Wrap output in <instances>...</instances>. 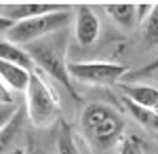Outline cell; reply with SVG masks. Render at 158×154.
<instances>
[{"label":"cell","instance_id":"obj_9","mask_svg":"<svg viewBox=\"0 0 158 154\" xmlns=\"http://www.w3.org/2000/svg\"><path fill=\"white\" fill-rule=\"evenodd\" d=\"M30 76H32V72L21 68V66L0 61V80L4 83V87H6L11 93L13 91L25 93V89H27V84H30Z\"/></svg>","mask_w":158,"mask_h":154},{"label":"cell","instance_id":"obj_20","mask_svg":"<svg viewBox=\"0 0 158 154\" xmlns=\"http://www.w3.org/2000/svg\"><path fill=\"white\" fill-rule=\"evenodd\" d=\"M154 70H158V57L154 61H152V63H148L146 68H141V70L137 72V74H135V76H137V78H139V76H148V74H152V72Z\"/></svg>","mask_w":158,"mask_h":154},{"label":"cell","instance_id":"obj_19","mask_svg":"<svg viewBox=\"0 0 158 154\" xmlns=\"http://www.w3.org/2000/svg\"><path fill=\"white\" fill-rule=\"evenodd\" d=\"M152 6H154V4H137V21H139V24H143V21L148 19Z\"/></svg>","mask_w":158,"mask_h":154},{"label":"cell","instance_id":"obj_1","mask_svg":"<svg viewBox=\"0 0 158 154\" xmlns=\"http://www.w3.org/2000/svg\"><path fill=\"white\" fill-rule=\"evenodd\" d=\"M80 131L95 150L108 152L124 139V120L108 104H86L80 114Z\"/></svg>","mask_w":158,"mask_h":154},{"label":"cell","instance_id":"obj_15","mask_svg":"<svg viewBox=\"0 0 158 154\" xmlns=\"http://www.w3.org/2000/svg\"><path fill=\"white\" fill-rule=\"evenodd\" d=\"M124 104H127V108H129V112L133 114V118L137 120L141 127H146V129H150V131H158V116L150 114V112L141 110V108H137L135 104H131L129 99H124Z\"/></svg>","mask_w":158,"mask_h":154},{"label":"cell","instance_id":"obj_21","mask_svg":"<svg viewBox=\"0 0 158 154\" xmlns=\"http://www.w3.org/2000/svg\"><path fill=\"white\" fill-rule=\"evenodd\" d=\"M11 28H13V24L9 21V19H4V17L0 15V32H4V34H6V32H9Z\"/></svg>","mask_w":158,"mask_h":154},{"label":"cell","instance_id":"obj_14","mask_svg":"<svg viewBox=\"0 0 158 154\" xmlns=\"http://www.w3.org/2000/svg\"><path fill=\"white\" fill-rule=\"evenodd\" d=\"M19 129H21V114L15 112V116L9 120V125L0 131V154H4L11 148V143H13V139L17 137Z\"/></svg>","mask_w":158,"mask_h":154},{"label":"cell","instance_id":"obj_16","mask_svg":"<svg viewBox=\"0 0 158 154\" xmlns=\"http://www.w3.org/2000/svg\"><path fill=\"white\" fill-rule=\"evenodd\" d=\"M118 148H120V154H146L143 148H141V143L137 142L135 137H124Z\"/></svg>","mask_w":158,"mask_h":154},{"label":"cell","instance_id":"obj_18","mask_svg":"<svg viewBox=\"0 0 158 154\" xmlns=\"http://www.w3.org/2000/svg\"><path fill=\"white\" fill-rule=\"evenodd\" d=\"M0 106H15V99H13V93L4 87V83L0 80Z\"/></svg>","mask_w":158,"mask_h":154},{"label":"cell","instance_id":"obj_10","mask_svg":"<svg viewBox=\"0 0 158 154\" xmlns=\"http://www.w3.org/2000/svg\"><path fill=\"white\" fill-rule=\"evenodd\" d=\"M106 11L122 30H133L137 25V4L133 2H110Z\"/></svg>","mask_w":158,"mask_h":154},{"label":"cell","instance_id":"obj_13","mask_svg":"<svg viewBox=\"0 0 158 154\" xmlns=\"http://www.w3.org/2000/svg\"><path fill=\"white\" fill-rule=\"evenodd\" d=\"M143 45L146 47H158V4L152 6V11L143 21Z\"/></svg>","mask_w":158,"mask_h":154},{"label":"cell","instance_id":"obj_4","mask_svg":"<svg viewBox=\"0 0 158 154\" xmlns=\"http://www.w3.org/2000/svg\"><path fill=\"white\" fill-rule=\"evenodd\" d=\"M70 24H72V6H65L61 11L47 13V15H40L34 19H27V21L13 24V28L6 32V40L19 45V47H25V45L34 42L38 38L68 30Z\"/></svg>","mask_w":158,"mask_h":154},{"label":"cell","instance_id":"obj_3","mask_svg":"<svg viewBox=\"0 0 158 154\" xmlns=\"http://www.w3.org/2000/svg\"><path fill=\"white\" fill-rule=\"evenodd\" d=\"M25 108L27 118L36 129H49L59 122V99L38 72H32L30 76V84L25 89Z\"/></svg>","mask_w":158,"mask_h":154},{"label":"cell","instance_id":"obj_5","mask_svg":"<svg viewBox=\"0 0 158 154\" xmlns=\"http://www.w3.org/2000/svg\"><path fill=\"white\" fill-rule=\"evenodd\" d=\"M127 72H129V66L116 63V61H72V63H68L70 78H76L85 84H95V87L116 84Z\"/></svg>","mask_w":158,"mask_h":154},{"label":"cell","instance_id":"obj_6","mask_svg":"<svg viewBox=\"0 0 158 154\" xmlns=\"http://www.w3.org/2000/svg\"><path fill=\"white\" fill-rule=\"evenodd\" d=\"M68 4H55V2H11V4H2V17L9 19L11 24L27 21L47 13H55L65 9Z\"/></svg>","mask_w":158,"mask_h":154},{"label":"cell","instance_id":"obj_17","mask_svg":"<svg viewBox=\"0 0 158 154\" xmlns=\"http://www.w3.org/2000/svg\"><path fill=\"white\" fill-rule=\"evenodd\" d=\"M15 112H17L15 106H0V131L9 125V120L15 116Z\"/></svg>","mask_w":158,"mask_h":154},{"label":"cell","instance_id":"obj_2","mask_svg":"<svg viewBox=\"0 0 158 154\" xmlns=\"http://www.w3.org/2000/svg\"><path fill=\"white\" fill-rule=\"evenodd\" d=\"M68 45H70V30H61L51 36L38 38L34 42L25 45L23 49L34 66L44 70L53 80H57L63 89H68L72 95H76L74 83L68 74V61H65Z\"/></svg>","mask_w":158,"mask_h":154},{"label":"cell","instance_id":"obj_11","mask_svg":"<svg viewBox=\"0 0 158 154\" xmlns=\"http://www.w3.org/2000/svg\"><path fill=\"white\" fill-rule=\"evenodd\" d=\"M0 61L21 66V68H25V70H30V72L34 68V63L30 59V55L25 53V49L19 47V45H15V42H9L6 38L0 40Z\"/></svg>","mask_w":158,"mask_h":154},{"label":"cell","instance_id":"obj_8","mask_svg":"<svg viewBox=\"0 0 158 154\" xmlns=\"http://www.w3.org/2000/svg\"><path fill=\"white\" fill-rule=\"evenodd\" d=\"M120 91L124 93V99L158 116V87L143 83H120Z\"/></svg>","mask_w":158,"mask_h":154},{"label":"cell","instance_id":"obj_7","mask_svg":"<svg viewBox=\"0 0 158 154\" xmlns=\"http://www.w3.org/2000/svg\"><path fill=\"white\" fill-rule=\"evenodd\" d=\"M101 32V24H99L97 15L93 13V9H89L86 4L76 6L74 13V38L80 47H91L99 38Z\"/></svg>","mask_w":158,"mask_h":154},{"label":"cell","instance_id":"obj_12","mask_svg":"<svg viewBox=\"0 0 158 154\" xmlns=\"http://www.w3.org/2000/svg\"><path fill=\"white\" fill-rule=\"evenodd\" d=\"M57 125H59V133H57V154H80L70 127H68L65 122H61V120Z\"/></svg>","mask_w":158,"mask_h":154}]
</instances>
